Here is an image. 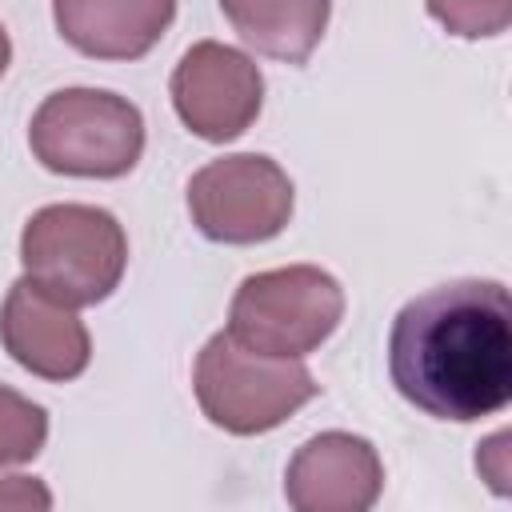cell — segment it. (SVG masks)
<instances>
[{
    "label": "cell",
    "instance_id": "cell-4",
    "mask_svg": "<svg viewBox=\"0 0 512 512\" xmlns=\"http://www.w3.org/2000/svg\"><path fill=\"white\" fill-rule=\"evenodd\" d=\"M192 388L208 424L232 436L272 432L320 392V384L300 360L252 352L228 332L208 336V344L200 348Z\"/></svg>",
    "mask_w": 512,
    "mask_h": 512
},
{
    "label": "cell",
    "instance_id": "cell-16",
    "mask_svg": "<svg viewBox=\"0 0 512 512\" xmlns=\"http://www.w3.org/2000/svg\"><path fill=\"white\" fill-rule=\"evenodd\" d=\"M8 64H12V40H8V32H4V24H0V76L8 72Z\"/></svg>",
    "mask_w": 512,
    "mask_h": 512
},
{
    "label": "cell",
    "instance_id": "cell-9",
    "mask_svg": "<svg viewBox=\"0 0 512 512\" xmlns=\"http://www.w3.org/2000/svg\"><path fill=\"white\" fill-rule=\"evenodd\" d=\"M384 492V464L372 440L320 432L296 448L284 472V500L296 512H368Z\"/></svg>",
    "mask_w": 512,
    "mask_h": 512
},
{
    "label": "cell",
    "instance_id": "cell-14",
    "mask_svg": "<svg viewBox=\"0 0 512 512\" xmlns=\"http://www.w3.org/2000/svg\"><path fill=\"white\" fill-rule=\"evenodd\" d=\"M476 468L484 472V480L492 484V492L496 496H504L508 492V432H496V436H488L484 444H480V452H476Z\"/></svg>",
    "mask_w": 512,
    "mask_h": 512
},
{
    "label": "cell",
    "instance_id": "cell-7",
    "mask_svg": "<svg viewBox=\"0 0 512 512\" xmlns=\"http://www.w3.org/2000/svg\"><path fill=\"white\" fill-rule=\"evenodd\" d=\"M168 92L180 124L192 136L228 144L256 124L264 104V76L248 52L220 40H200L172 68Z\"/></svg>",
    "mask_w": 512,
    "mask_h": 512
},
{
    "label": "cell",
    "instance_id": "cell-13",
    "mask_svg": "<svg viewBox=\"0 0 512 512\" xmlns=\"http://www.w3.org/2000/svg\"><path fill=\"white\" fill-rule=\"evenodd\" d=\"M424 8L448 36L460 40H488L512 24V0H424Z\"/></svg>",
    "mask_w": 512,
    "mask_h": 512
},
{
    "label": "cell",
    "instance_id": "cell-10",
    "mask_svg": "<svg viewBox=\"0 0 512 512\" xmlns=\"http://www.w3.org/2000/svg\"><path fill=\"white\" fill-rule=\"evenodd\" d=\"M56 32L92 60H140L176 20V0H52Z\"/></svg>",
    "mask_w": 512,
    "mask_h": 512
},
{
    "label": "cell",
    "instance_id": "cell-15",
    "mask_svg": "<svg viewBox=\"0 0 512 512\" xmlns=\"http://www.w3.org/2000/svg\"><path fill=\"white\" fill-rule=\"evenodd\" d=\"M0 508H52V492L32 476H8L0 480Z\"/></svg>",
    "mask_w": 512,
    "mask_h": 512
},
{
    "label": "cell",
    "instance_id": "cell-5",
    "mask_svg": "<svg viewBox=\"0 0 512 512\" xmlns=\"http://www.w3.org/2000/svg\"><path fill=\"white\" fill-rule=\"evenodd\" d=\"M344 320V288L316 264H288L240 280L228 304V336L252 352L300 360Z\"/></svg>",
    "mask_w": 512,
    "mask_h": 512
},
{
    "label": "cell",
    "instance_id": "cell-8",
    "mask_svg": "<svg viewBox=\"0 0 512 512\" xmlns=\"http://www.w3.org/2000/svg\"><path fill=\"white\" fill-rule=\"evenodd\" d=\"M0 344L32 376L64 384L92 360V340L72 304H60L28 276H20L0 304Z\"/></svg>",
    "mask_w": 512,
    "mask_h": 512
},
{
    "label": "cell",
    "instance_id": "cell-11",
    "mask_svg": "<svg viewBox=\"0 0 512 512\" xmlns=\"http://www.w3.org/2000/svg\"><path fill=\"white\" fill-rule=\"evenodd\" d=\"M220 12L260 56L304 64L324 40L332 0H220Z\"/></svg>",
    "mask_w": 512,
    "mask_h": 512
},
{
    "label": "cell",
    "instance_id": "cell-1",
    "mask_svg": "<svg viewBox=\"0 0 512 512\" xmlns=\"http://www.w3.org/2000/svg\"><path fill=\"white\" fill-rule=\"evenodd\" d=\"M396 392L432 420L472 424L512 400V304L500 280H448L412 296L388 332Z\"/></svg>",
    "mask_w": 512,
    "mask_h": 512
},
{
    "label": "cell",
    "instance_id": "cell-6",
    "mask_svg": "<svg viewBox=\"0 0 512 512\" xmlns=\"http://www.w3.org/2000/svg\"><path fill=\"white\" fill-rule=\"evenodd\" d=\"M296 188L288 172L260 152L208 160L188 180L192 224L216 244H264L292 220Z\"/></svg>",
    "mask_w": 512,
    "mask_h": 512
},
{
    "label": "cell",
    "instance_id": "cell-2",
    "mask_svg": "<svg viewBox=\"0 0 512 512\" xmlns=\"http://www.w3.org/2000/svg\"><path fill=\"white\" fill-rule=\"evenodd\" d=\"M24 276L60 304L88 308L120 288L128 268V236L108 208L44 204L20 232Z\"/></svg>",
    "mask_w": 512,
    "mask_h": 512
},
{
    "label": "cell",
    "instance_id": "cell-12",
    "mask_svg": "<svg viewBox=\"0 0 512 512\" xmlns=\"http://www.w3.org/2000/svg\"><path fill=\"white\" fill-rule=\"evenodd\" d=\"M44 440H48V412L24 392L0 384V468L36 460L44 452Z\"/></svg>",
    "mask_w": 512,
    "mask_h": 512
},
{
    "label": "cell",
    "instance_id": "cell-3",
    "mask_svg": "<svg viewBox=\"0 0 512 512\" xmlns=\"http://www.w3.org/2000/svg\"><path fill=\"white\" fill-rule=\"evenodd\" d=\"M28 148L56 176L120 180L144 156V116L108 88H60L32 112Z\"/></svg>",
    "mask_w": 512,
    "mask_h": 512
}]
</instances>
